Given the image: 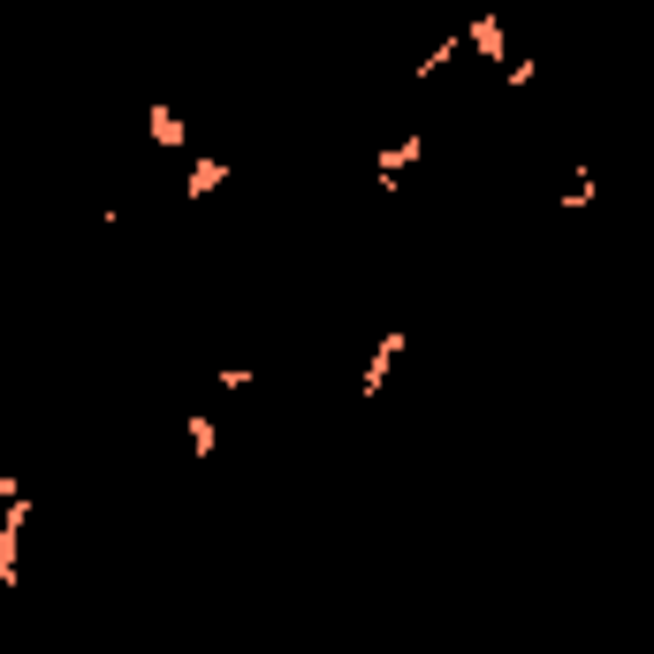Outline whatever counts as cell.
<instances>
[{
  "label": "cell",
  "mask_w": 654,
  "mask_h": 654,
  "mask_svg": "<svg viewBox=\"0 0 654 654\" xmlns=\"http://www.w3.org/2000/svg\"><path fill=\"white\" fill-rule=\"evenodd\" d=\"M465 46L487 53V61H510V23H502V16H472V23H465Z\"/></svg>",
  "instance_id": "obj_4"
},
{
  "label": "cell",
  "mask_w": 654,
  "mask_h": 654,
  "mask_svg": "<svg viewBox=\"0 0 654 654\" xmlns=\"http://www.w3.org/2000/svg\"><path fill=\"white\" fill-rule=\"evenodd\" d=\"M221 183H228V160H221V153H198V160L183 168V198H191V206H206Z\"/></svg>",
  "instance_id": "obj_3"
},
{
  "label": "cell",
  "mask_w": 654,
  "mask_h": 654,
  "mask_svg": "<svg viewBox=\"0 0 654 654\" xmlns=\"http://www.w3.org/2000/svg\"><path fill=\"white\" fill-rule=\"evenodd\" d=\"M403 343H411L403 328H389V335L373 343V358H365V373H358V396H365V403H373V396L389 389V365H396V358H403Z\"/></svg>",
  "instance_id": "obj_1"
},
{
  "label": "cell",
  "mask_w": 654,
  "mask_h": 654,
  "mask_svg": "<svg viewBox=\"0 0 654 654\" xmlns=\"http://www.w3.org/2000/svg\"><path fill=\"white\" fill-rule=\"evenodd\" d=\"M145 137H153L160 153H183V145H191V130H183V115H175L168 99H153V107H145Z\"/></svg>",
  "instance_id": "obj_5"
},
{
  "label": "cell",
  "mask_w": 654,
  "mask_h": 654,
  "mask_svg": "<svg viewBox=\"0 0 654 654\" xmlns=\"http://www.w3.org/2000/svg\"><path fill=\"white\" fill-rule=\"evenodd\" d=\"M183 435H191V457H214V449H221V427L206 419V411H191V419H183Z\"/></svg>",
  "instance_id": "obj_6"
},
{
  "label": "cell",
  "mask_w": 654,
  "mask_h": 654,
  "mask_svg": "<svg viewBox=\"0 0 654 654\" xmlns=\"http://www.w3.org/2000/svg\"><path fill=\"white\" fill-rule=\"evenodd\" d=\"M419 160H427V137H396V145H381V153H373V175H381V183H403Z\"/></svg>",
  "instance_id": "obj_2"
}]
</instances>
